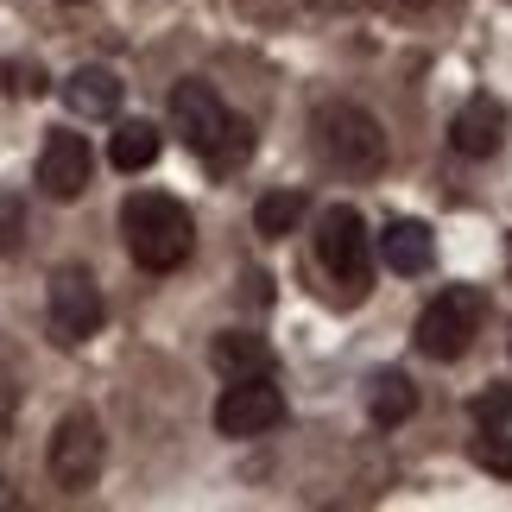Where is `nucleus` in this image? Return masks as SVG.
<instances>
[{"mask_svg":"<svg viewBox=\"0 0 512 512\" xmlns=\"http://www.w3.org/2000/svg\"><path fill=\"white\" fill-rule=\"evenodd\" d=\"M0 76H7V95H19V102H26V95H45V70L38 64H7Z\"/></svg>","mask_w":512,"mask_h":512,"instance_id":"obj_19","label":"nucleus"},{"mask_svg":"<svg viewBox=\"0 0 512 512\" xmlns=\"http://www.w3.org/2000/svg\"><path fill=\"white\" fill-rule=\"evenodd\" d=\"M304 190H272V196H260V203H253V228L266 234V241H285L291 228L304 222Z\"/></svg>","mask_w":512,"mask_h":512,"instance_id":"obj_16","label":"nucleus"},{"mask_svg":"<svg viewBox=\"0 0 512 512\" xmlns=\"http://www.w3.org/2000/svg\"><path fill=\"white\" fill-rule=\"evenodd\" d=\"M310 247H317V272L329 279V298L342 304H361L367 285H373V234L361 222V209H323L317 215V234H310Z\"/></svg>","mask_w":512,"mask_h":512,"instance_id":"obj_4","label":"nucleus"},{"mask_svg":"<svg viewBox=\"0 0 512 512\" xmlns=\"http://www.w3.org/2000/svg\"><path fill=\"white\" fill-rule=\"evenodd\" d=\"M171 121H177V133H184V146L203 159L209 177H234L253 159V127L209 83H177L171 89Z\"/></svg>","mask_w":512,"mask_h":512,"instance_id":"obj_1","label":"nucleus"},{"mask_svg":"<svg viewBox=\"0 0 512 512\" xmlns=\"http://www.w3.org/2000/svg\"><path fill=\"white\" fill-rule=\"evenodd\" d=\"M159 152H165V133L152 127V121H121V127H114V140H108V165L114 171H146Z\"/></svg>","mask_w":512,"mask_h":512,"instance_id":"obj_14","label":"nucleus"},{"mask_svg":"<svg viewBox=\"0 0 512 512\" xmlns=\"http://www.w3.org/2000/svg\"><path fill=\"white\" fill-rule=\"evenodd\" d=\"M506 418H512V386H487L481 399H475V424L494 430V424H506Z\"/></svg>","mask_w":512,"mask_h":512,"instance_id":"obj_18","label":"nucleus"},{"mask_svg":"<svg viewBox=\"0 0 512 512\" xmlns=\"http://www.w3.org/2000/svg\"><path fill=\"white\" fill-rule=\"evenodd\" d=\"M475 468H487V475H500V481H512V437L494 424V430H481L475 437Z\"/></svg>","mask_w":512,"mask_h":512,"instance_id":"obj_17","label":"nucleus"},{"mask_svg":"<svg viewBox=\"0 0 512 512\" xmlns=\"http://www.w3.org/2000/svg\"><path fill=\"white\" fill-rule=\"evenodd\" d=\"M102 462H108V443H102L95 411H70V418H57L51 449H45V468H51V481L64 487V494L95 487V481H102Z\"/></svg>","mask_w":512,"mask_h":512,"instance_id":"obj_6","label":"nucleus"},{"mask_svg":"<svg viewBox=\"0 0 512 512\" xmlns=\"http://www.w3.org/2000/svg\"><path fill=\"white\" fill-rule=\"evenodd\" d=\"M481 310H487V298L475 285H449V291H437V298L424 304L411 342H418V354H430V361H462V354L475 348V336H481Z\"/></svg>","mask_w":512,"mask_h":512,"instance_id":"obj_5","label":"nucleus"},{"mask_svg":"<svg viewBox=\"0 0 512 512\" xmlns=\"http://www.w3.org/2000/svg\"><path fill=\"white\" fill-rule=\"evenodd\" d=\"M373 260H386V272H399V279H418V272H430V260H437V241H430L424 222H392L380 241H373Z\"/></svg>","mask_w":512,"mask_h":512,"instance_id":"obj_13","label":"nucleus"},{"mask_svg":"<svg viewBox=\"0 0 512 512\" xmlns=\"http://www.w3.org/2000/svg\"><path fill=\"white\" fill-rule=\"evenodd\" d=\"M209 367L222 373V380H253V373H272V367H279V354H272L266 336H247V329H222V336L209 342Z\"/></svg>","mask_w":512,"mask_h":512,"instance_id":"obj_12","label":"nucleus"},{"mask_svg":"<svg viewBox=\"0 0 512 512\" xmlns=\"http://www.w3.org/2000/svg\"><path fill=\"white\" fill-rule=\"evenodd\" d=\"M108 317V304H102V285L89 279L83 266H57L51 272V285H45V323H51V342H89L95 329H102Z\"/></svg>","mask_w":512,"mask_h":512,"instance_id":"obj_7","label":"nucleus"},{"mask_svg":"<svg viewBox=\"0 0 512 512\" xmlns=\"http://www.w3.org/2000/svg\"><path fill=\"white\" fill-rule=\"evenodd\" d=\"M0 253H19V203H0Z\"/></svg>","mask_w":512,"mask_h":512,"instance_id":"obj_20","label":"nucleus"},{"mask_svg":"<svg viewBox=\"0 0 512 512\" xmlns=\"http://www.w3.org/2000/svg\"><path fill=\"white\" fill-rule=\"evenodd\" d=\"M411 411H418V386H411L405 373H380V380L367 386V418L380 424V430H392V424H405Z\"/></svg>","mask_w":512,"mask_h":512,"instance_id":"obj_15","label":"nucleus"},{"mask_svg":"<svg viewBox=\"0 0 512 512\" xmlns=\"http://www.w3.org/2000/svg\"><path fill=\"white\" fill-rule=\"evenodd\" d=\"M310 146L342 177H380L386 171V127L361 102H323L310 114Z\"/></svg>","mask_w":512,"mask_h":512,"instance_id":"obj_3","label":"nucleus"},{"mask_svg":"<svg viewBox=\"0 0 512 512\" xmlns=\"http://www.w3.org/2000/svg\"><path fill=\"white\" fill-rule=\"evenodd\" d=\"M121 241H127L140 272H177L190 260V247H196V222H190V209L177 203V196L133 190L121 203Z\"/></svg>","mask_w":512,"mask_h":512,"instance_id":"obj_2","label":"nucleus"},{"mask_svg":"<svg viewBox=\"0 0 512 512\" xmlns=\"http://www.w3.org/2000/svg\"><path fill=\"white\" fill-rule=\"evenodd\" d=\"M399 7H411V13H424V7H437V0H399Z\"/></svg>","mask_w":512,"mask_h":512,"instance_id":"obj_21","label":"nucleus"},{"mask_svg":"<svg viewBox=\"0 0 512 512\" xmlns=\"http://www.w3.org/2000/svg\"><path fill=\"white\" fill-rule=\"evenodd\" d=\"M285 424V392L272 386V373H253V380H228L222 399H215V430L222 437H266V430Z\"/></svg>","mask_w":512,"mask_h":512,"instance_id":"obj_8","label":"nucleus"},{"mask_svg":"<svg viewBox=\"0 0 512 512\" xmlns=\"http://www.w3.org/2000/svg\"><path fill=\"white\" fill-rule=\"evenodd\" d=\"M449 146H456L462 159H494L506 146V108L494 95H468L456 108V121H449Z\"/></svg>","mask_w":512,"mask_h":512,"instance_id":"obj_10","label":"nucleus"},{"mask_svg":"<svg viewBox=\"0 0 512 512\" xmlns=\"http://www.w3.org/2000/svg\"><path fill=\"white\" fill-rule=\"evenodd\" d=\"M89 171H95V152L83 133H64L57 127L45 152H38V190L51 196V203H76V196L89 190Z\"/></svg>","mask_w":512,"mask_h":512,"instance_id":"obj_9","label":"nucleus"},{"mask_svg":"<svg viewBox=\"0 0 512 512\" xmlns=\"http://www.w3.org/2000/svg\"><path fill=\"white\" fill-rule=\"evenodd\" d=\"M64 108L83 114V121H114L121 114V76L108 64H83L64 76Z\"/></svg>","mask_w":512,"mask_h":512,"instance_id":"obj_11","label":"nucleus"}]
</instances>
